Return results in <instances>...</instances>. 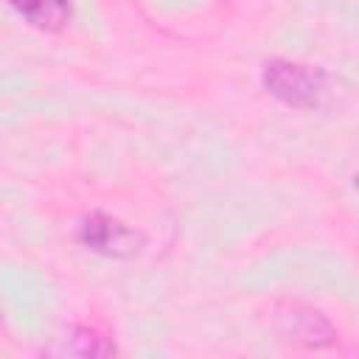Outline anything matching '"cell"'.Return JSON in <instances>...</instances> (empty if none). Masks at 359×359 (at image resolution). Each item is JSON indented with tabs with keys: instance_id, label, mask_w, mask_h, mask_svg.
I'll return each mask as SVG.
<instances>
[{
	"instance_id": "obj_1",
	"label": "cell",
	"mask_w": 359,
	"mask_h": 359,
	"mask_svg": "<svg viewBox=\"0 0 359 359\" xmlns=\"http://www.w3.org/2000/svg\"><path fill=\"white\" fill-rule=\"evenodd\" d=\"M261 81L269 95H275L280 104L294 109H314L323 101L325 93V76L323 70L292 62V59H269L264 62Z\"/></svg>"
},
{
	"instance_id": "obj_2",
	"label": "cell",
	"mask_w": 359,
	"mask_h": 359,
	"mask_svg": "<svg viewBox=\"0 0 359 359\" xmlns=\"http://www.w3.org/2000/svg\"><path fill=\"white\" fill-rule=\"evenodd\" d=\"M76 238L90 252H98V255H107V258H129L143 244V236L135 227H129L121 219H115L109 213H101V210H93L81 219Z\"/></svg>"
},
{
	"instance_id": "obj_3",
	"label": "cell",
	"mask_w": 359,
	"mask_h": 359,
	"mask_svg": "<svg viewBox=\"0 0 359 359\" xmlns=\"http://www.w3.org/2000/svg\"><path fill=\"white\" fill-rule=\"evenodd\" d=\"M275 317H278V328L286 339L303 342L309 348H323V345L337 342V331L317 309H309L303 303H280Z\"/></svg>"
},
{
	"instance_id": "obj_4",
	"label": "cell",
	"mask_w": 359,
	"mask_h": 359,
	"mask_svg": "<svg viewBox=\"0 0 359 359\" xmlns=\"http://www.w3.org/2000/svg\"><path fill=\"white\" fill-rule=\"evenodd\" d=\"M8 6L20 20L45 34L62 31L70 20V0H8Z\"/></svg>"
},
{
	"instance_id": "obj_5",
	"label": "cell",
	"mask_w": 359,
	"mask_h": 359,
	"mask_svg": "<svg viewBox=\"0 0 359 359\" xmlns=\"http://www.w3.org/2000/svg\"><path fill=\"white\" fill-rule=\"evenodd\" d=\"M50 353H70V356H109L115 353V345L101 337L95 328H87V325H76L70 328L67 337L59 339L56 348H50Z\"/></svg>"
}]
</instances>
